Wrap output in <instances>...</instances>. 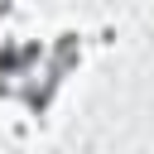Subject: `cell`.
I'll use <instances>...</instances> for the list:
<instances>
[{
	"mask_svg": "<svg viewBox=\"0 0 154 154\" xmlns=\"http://www.w3.org/2000/svg\"><path fill=\"white\" fill-rule=\"evenodd\" d=\"M24 5H29V0H24ZM34 19H38V14H34ZM38 24H43V19H38ZM43 29H48V24H43ZM48 34H53V29H48ZM53 38H58V34H53ZM58 48H63V43H58ZM63 53H67V48H63ZM67 58H72V53H67ZM77 72H82V67H77ZM82 77H87V72H82ZM91 91H96V87H91ZM96 96H101V91H96ZM101 101H106V96H101Z\"/></svg>",
	"mask_w": 154,
	"mask_h": 154,
	"instance_id": "obj_1",
	"label": "cell"
}]
</instances>
